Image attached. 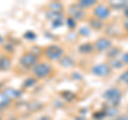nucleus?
<instances>
[{
  "label": "nucleus",
  "instance_id": "f257e3e1",
  "mask_svg": "<svg viewBox=\"0 0 128 120\" xmlns=\"http://www.w3.org/2000/svg\"><path fill=\"white\" fill-rule=\"evenodd\" d=\"M104 98H105L107 101L114 107L115 105H118V104L120 103V101H121L122 93H121V91H120L118 89H116V88H111V89L107 90L105 92Z\"/></svg>",
  "mask_w": 128,
  "mask_h": 120
},
{
  "label": "nucleus",
  "instance_id": "f03ea898",
  "mask_svg": "<svg viewBox=\"0 0 128 120\" xmlns=\"http://www.w3.org/2000/svg\"><path fill=\"white\" fill-rule=\"evenodd\" d=\"M51 70H52L51 67L49 65H47V63H38V65H36L33 68V73L36 77L42 78L49 75Z\"/></svg>",
  "mask_w": 128,
  "mask_h": 120
},
{
  "label": "nucleus",
  "instance_id": "7ed1b4c3",
  "mask_svg": "<svg viewBox=\"0 0 128 120\" xmlns=\"http://www.w3.org/2000/svg\"><path fill=\"white\" fill-rule=\"evenodd\" d=\"M45 54L51 60H58L63 55V49L58 45H50L45 49Z\"/></svg>",
  "mask_w": 128,
  "mask_h": 120
},
{
  "label": "nucleus",
  "instance_id": "20e7f679",
  "mask_svg": "<svg viewBox=\"0 0 128 120\" xmlns=\"http://www.w3.org/2000/svg\"><path fill=\"white\" fill-rule=\"evenodd\" d=\"M36 63H38V57L33 53H27L20 58V65L25 68H32L33 66L35 67Z\"/></svg>",
  "mask_w": 128,
  "mask_h": 120
},
{
  "label": "nucleus",
  "instance_id": "39448f33",
  "mask_svg": "<svg viewBox=\"0 0 128 120\" xmlns=\"http://www.w3.org/2000/svg\"><path fill=\"white\" fill-rule=\"evenodd\" d=\"M94 14L97 19L99 21H104V19H107L110 16V10L108 9L106 6L104 5H99L95 8L94 10Z\"/></svg>",
  "mask_w": 128,
  "mask_h": 120
},
{
  "label": "nucleus",
  "instance_id": "423d86ee",
  "mask_svg": "<svg viewBox=\"0 0 128 120\" xmlns=\"http://www.w3.org/2000/svg\"><path fill=\"white\" fill-rule=\"evenodd\" d=\"M92 72L97 75V76H107V75L110 74L111 69L109 66L105 65V63H102V65H97L95 66L93 69H92Z\"/></svg>",
  "mask_w": 128,
  "mask_h": 120
},
{
  "label": "nucleus",
  "instance_id": "0eeeda50",
  "mask_svg": "<svg viewBox=\"0 0 128 120\" xmlns=\"http://www.w3.org/2000/svg\"><path fill=\"white\" fill-rule=\"evenodd\" d=\"M3 93L11 100V99H18L22 95V91L17 89H13V88H6V89L3 90Z\"/></svg>",
  "mask_w": 128,
  "mask_h": 120
},
{
  "label": "nucleus",
  "instance_id": "6e6552de",
  "mask_svg": "<svg viewBox=\"0 0 128 120\" xmlns=\"http://www.w3.org/2000/svg\"><path fill=\"white\" fill-rule=\"evenodd\" d=\"M110 45H111V42L105 38H102L96 41V48L98 50H105L107 48H109Z\"/></svg>",
  "mask_w": 128,
  "mask_h": 120
},
{
  "label": "nucleus",
  "instance_id": "1a4fd4ad",
  "mask_svg": "<svg viewBox=\"0 0 128 120\" xmlns=\"http://www.w3.org/2000/svg\"><path fill=\"white\" fill-rule=\"evenodd\" d=\"M10 66H11V62L9 58L4 57V56L0 57V71H6L10 68Z\"/></svg>",
  "mask_w": 128,
  "mask_h": 120
},
{
  "label": "nucleus",
  "instance_id": "9d476101",
  "mask_svg": "<svg viewBox=\"0 0 128 120\" xmlns=\"http://www.w3.org/2000/svg\"><path fill=\"white\" fill-rule=\"evenodd\" d=\"M11 100L6 97L4 93H0V108H3V107H6L9 106Z\"/></svg>",
  "mask_w": 128,
  "mask_h": 120
},
{
  "label": "nucleus",
  "instance_id": "9b49d317",
  "mask_svg": "<svg viewBox=\"0 0 128 120\" xmlns=\"http://www.w3.org/2000/svg\"><path fill=\"white\" fill-rule=\"evenodd\" d=\"M79 50L81 51L82 54H89L93 50V46H92L90 43H86V44H82V45L79 47Z\"/></svg>",
  "mask_w": 128,
  "mask_h": 120
},
{
  "label": "nucleus",
  "instance_id": "f8f14e48",
  "mask_svg": "<svg viewBox=\"0 0 128 120\" xmlns=\"http://www.w3.org/2000/svg\"><path fill=\"white\" fill-rule=\"evenodd\" d=\"M91 26L93 28H96V29H100L102 27V21H99L97 18H93L91 21Z\"/></svg>",
  "mask_w": 128,
  "mask_h": 120
},
{
  "label": "nucleus",
  "instance_id": "ddd939ff",
  "mask_svg": "<svg viewBox=\"0 0 128 120\" xmlns=\"http://www.w3.org/2000/svg\"><path fill=\"white\" fill-rule=\"evenodd\" d=\"M61 65L64 67H72L74 65V60L70 59V57H64L61 61Z\"/></svg>",
  "mask_w": 128,
  "mask_h": 120
},
{
  "label": "nucleus",
  "instance_id": "4468645a",
  "mask_svg": "<svg viewBox=\"0 0 128 120\" xmlns=\"http://www.w3.org/2000/svg\"><path fill=\"white\" fill-rule=\"evenodd\" d=\"M72 14H73V18H77V19L81 18L83 15L81 10H77V9H75V8H74V10L72 11Z\"/></svg>",
  "mask_w": 128,
  "mask_h": 120
},
{
  "label": "nucleus",
  "instance_id": "2eb2a0df",
  "mask_svg": "<svg viewBox=\"0 0 128 120\" xmlns=\"http://www.w3.org/2000/svg\"><path fill=\"white\" fill-rule=\"evenodd\" d=\"M96 1H93V0H82V1H80V6L81 7H91L95 5Z\"/></svg>",
  "mask_w": 128,
  "mask_h": 120
},
{
  "label": "nucleus",
  "instance_id": "dca6fc26",
  "mask_svg": "<svg viewBox=\"0 0 128 120\" xmlns=\"http://www.w3.org/2000/svg\"><path fill=\"white\" fill-rule=\"evenodd\" d=\"M34 84H35V79L34 78H28L27 81L25 82V84H24V86L28 88V87H31L32 85H34Z\"/></svg>",
  "mask_w": 128,
  "mask_h": 120
},
{
  "label": "nucleus",
  "instance_id": "f3484780",
  "mask_svg": "<svg viewBox=\"0 0 128 120\" xmlns=\"http://www.w3.org/2000/svg\"><path fill=\"white\" fill-rule=\"evenodd\" d=\"M116 113H118V110L115 109V107L112 106L111 108H109V109L107 110V113H106V114H107L108 116H115V115H116Z\"/></svg>",
  "mask_w": 128,
  "mask_h": 120
},
{
  "label": "nucleus",
  "instance_id": "a211bd4d",
  "mask_svg": "<svg viewBox=\"0 0 128 120\" xmlns=\"http://www.w3.org/2000/svg\"><path fill=\"white\" fill-rule=\"evenodd\" d=\"M67 25H68V27L70 28H74L75 27V25H76V23H75V21H74V18L73 17H70V18H67Z\"/></svg>",
  "mask_w": 128,
  "mask_h": 120
},
{
  "label": "nucleus",
  "instance_id": "6ab92c4d",
  "mask_svg": "<svg viewBox=\"0 0 128 120\" xmlns=\"http://www.w3.org/2000/svg\"><path fill=\"white\" fill-rule=\"evenodd\" d=\"M114 61H115V62H113V61L111 62V65L113 66V67H115V68L122 67V61H118V60H114Z\"/></svg>",
  "mask_w": 128,
  "mask_h": 120
},
{
  "label": "nucleus",
  "instance_id": "aec40b11",
  "mask_svg": "<svg viewBox=\"0 0 128 120\" xmlns=\"http://www.w3.org/2000/svg\"><path fill=\"white\" fill-rule=\"evenodd\" d=\"M126 5H127L126 2H118V3H116V2H115V3H112V6H114L115 8H120V7H125Z\"/></svg>",
  "mask_w": 128,
  "mask_h": 120
},
{
  "label": "nucleus",
  "instance_id": "412c9836",
  "mask_svg": "<svg viewBox=\"0 0 128 120\" xmlns=\"http://www.w3.org/2000/svg\"><path fill=\"white\" fill-rule=\"evenodd\" d=\"M122 79H123V81H125V82L128 84V72H126L125 74L122 75Z\"/></svg>",
  "mask_w": 128,
  "mask_h": 120
},
{
  "label": "nucleus",
  "instance_id": "4be33fe9",
  "mask_svg": "<svg viewBox=\"0 0 128 120\" xmlns=\"http://www.w3.org/2000/svg\"><path fill=\"white\" fill-rule=\"evenodd\" d=\"M123 61L126 63V65H128V53H126L125 55L123 56Z\"/></svg>",
  "mask_w": 128,
  "mask_h": 120
},
{
  "label": "nucleus",
  "instance_id": "5701e85b",
  "mask_svg": "<svg viewBox=\"0 0 128 120\" xmlns=\"http://www.w3.org/2000/svg\"><path fill=\"white\" fill-rule=\"evenodd\" d=\"M80 33H83L84 35H86L88 33H89V30H88L86 28H82V29L80 30Z\"/></svg>",
  "mask_w": 128,
  "mask_h": 120
},
{
  "label": "nucleus",
  "instance_id": "b1692460",
  "mask_svg": "<svg viewBox=\"0 0 128 120\" xmlns=\"http://www.w3.org/2000/svg\"><path fill=\"white\" fill-rule=\"evenodd\" d=\"M124 13H125L126 17L128 18V7H127V8H125V10H124Z\"/></svg>",
  "mask_w": 128,
  "mask_h": 120
},
{
  "label": "nucleus",
  "instance_id": "393cba45",
  "mask_svg": "<svg viewBox=\"0 0 128 120\" xmlns=\"http://www.w3.org/2000/svg\"><path fill=\"white\" fill-rule=\"evenodd\" d=\"M125 27L128 29V18H126V21H125Z\"/></svg>",
  "mask_w": 128,
  "mask_h": 120
},
{
  "label": "nucleus",
  "instance_id": "a878e982",
  "mask_svg": "<svg viewBox=\"0 0 128 120\" xmlns=\"http://www.w3.org/2000/svg\"><path fill=\"white\" fill-rule=\"evenodd\" d=\"M40 120H50L49 118H47V117H43V118H41Z\"/></svg>",
  "mask_w": 128,
  "mask_h": 120
},
{
  "label": "nucleus",
  "instance_id": "bb28decb",
  "mask_svg": "<svg viewBox=\"0 0 128 120\" xmlns=\"http://www.w3.org/2000/svg\"><path fill=\"white\" fill-rule=\"evenodd\" d=\"M1 41H2V39H1V38H0V42H1Z\"/></svg>",
  "mask_w": 128,
  "mask_h": 120
},
{
  "label": "nucleus",
  "instance_id": "cd10ccee",
  "mask_svg": "<svg viewBox=\"0 0 128 120\" xmlns=\"http://www.w3.org/2000/svg\"><path fill=\"white\" fill-rule=\"evenodd\" d=\"M0 120H1V119H0Z\"/></svg>",
  "mask_w": 128,
  "mask_h": 120
}]
</instances>
